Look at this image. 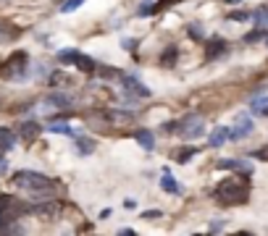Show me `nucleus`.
<instances>
[{
    "label": "nucleus",
    "mask_w": 268,
    "mask_h": 236,
    "mask_svg": "<svg viewBox=\"0 0 268 236\" xmlns=\"http://www.w3.org/2000/svg\"><path fill=\"white\" fill-rule=\"evenodd\" d=\"M213 197L223 205H242L250 197V186H247V181H239V179H223L213 189Z\"/></svg>",
    "instance_id": "nucleus-1"
},
{
    "label": "nucleus",
    "mask_w": 268,
    "mask_h": 236,
    "mask_svg": "<svg viewBox=\"0 0 268 236\" xmlns=\"http://www.w3.org/2000/svg\"><path fill=\"white\" fill-rule=\"evenodd\" d=\"M21 189H29V192H53L55 184L45 176V173H37V171H18L16 179H13Z\"/></svg>",
    "instance_id": "nucleus-2"
},
{
    "label": "nucleus",
    "mask_w": 268,
    "mask_h": 236,
    "mask_svg": "<svg viewBox=\"0 0 268 236\" xmlns=\"http://www.w3.org/2000/svg\"><path fill=\"white\" fill-rule=\"evenodd\" d=\"M29 63V55L21 50V53H13L8 61L0 63V79H21V74H24V68Z\"/></svg>",
    "instance_id": "nucleus-3"
},
{
    "label": "nucleus",
    "mask_w": 268,
    "mask_h": 236,
    "mask_svg": "<svg viewBox=\"0 0 268 236\" xmlns=\"http://www.w3.org/2000/svg\"><path fill=\"white\" fill-rule=\"evenodd\" d=\"M21 210H24V207H21L13 197H8V194L0 197V228L8 226L11 221H16L21 215Z\"/></svg>",
    "instance_id": "nucleus-4"
},
{
    "label": "nucleus",
    "mask_w": 268,
    "mask_h": 236,
    "mask_svg": "<svg viewBox=\"0 0 268 236\" xmlns=\"http://www.w3.org/2000/svg\"><path fill=\"white\" fill-rule=\"evenodd\" d=\"M176 129H182L184 136H200L203 134V118L200 115H187V118H182V121L176 124Z\"/></svg>",
    "instance_id": "nucleus-5"
},
{
    "label": "nucleus",
    "mask_w": 268,
    "mask_h": 236,
    "mask_svg": "<svg viewBox=\"0 0 268 236\" xmlns=\"http://www.w3.org/2000/svg\"><path fill=\"white\" fill-rule=\"evenodd\" d=\"M29 212H34V215H40V218H55L58 215V210H61V205L58 202H53V200H42V202H37V205H29L27 207Z\"/></svg>",
    "instance_id": "nucleus-6"
},
{
    "label": "nucleus",
    "mask_w": 268,
    "mask_h": 236,
    "mask_svg": "<svg viewBox=\"0 0 268 236\" xmlns=\"http://www.w3.org/2000/svg\"><path fill=\"white\" fill-rule=\"evenodd\" d=\"M121 84H124L126 94H134V97H147V94H150V89H147L137 76H131V74H124V76H121Z\"/></svg>",
    "instance_id": "nucleus-7"
},
{
    "label": "nucleus",
    "mask_w": 268,
    "mask_h": 236,
    "mask_svg": "<svg viewBox=\"0 0 268 236\" xmlns=\"http://www.w3.org/2000/svg\"><path fill=\"white\" fill-rule=\"evenodd\" d=\"M250 131H253L250 115H239V118H237V126L229 129V139H242V136H247Z\"/></svg>",
    "instance_id": "nucleus-8"
},
{
    "label": "nucleus",
    "mask_w": 268,
    "mask_h": 236,
    "mask_svg": "<svg viewBox=\"0 0 268 236\" xmlns=\"http://www.w3.org/2000/svg\"><path fill=\"white\" fill-rule=\"evenodd\" d=\"M218 168H221V171H239V173H244V176L253 173V165H250L247 160H221Z\"/></svg>",
    "instance_id": "nucleus-9"
},
{
    "label": "nucleus",
    "mask_w": 268,
    "mask_h": 236,
    "mask_svg": "<svg viewBox=\"0 0 268 236\" xmlns=\"http://www.w3.org/2000/svg\"><path fill=\"white\" fill-rule=\"evenodd\" d=\"M16 147V136L11 129H0V152H8Z\"/></svg>",
    "instance_id": "nucleus-10"
},
{
    "label": "nucleus",
    "mask_w": 268,
    "mask_h": 236,
    "mask_svg": "<svg viewBox=\"0 0 268 236\" xmlns=\"http://www.w3.org/2000/svg\"><path fill=\"white\" fill-rule=\"evenodd\" d=\"M40 124L37 121H24V124H21L18 126V136H27V139H32V136H37L40 134Z\"/></svg>",
    "instance_id": "nucleus-11"
},
{
    "label": "nucleus",
    "mask_w": 268,
    "mask_h": 236,
    "mask_svg": "<svg viewBox=\"0 0 268 236\" xmlns=\"http://www.w3.org/2000/svg\"><path fill=\"white\" fill-rule=\"evenodd\" d=\"M223 142H229V129H226V126H218V129L210 134V147H221Z\"/></svg>",
    "instance_id": "nucleus-12"
},
{
    "label": "nucleus",
    "mask_w": 268,
    "mask_h": 236,
    "mask_svg": "<svg viewBox=\"0 0 268 236\" xmlns=\"http://www.w3.org/2000/svg\"><path fill=\"white\" fill-rule=\"evenodd\" d=\"M134 139H137V142H140V145H142L145 150H152V147H155V136H152L147 129H140L137 134H134Z\"/></svg>",
    "instance_id": "nucleus-13"
},
{
    "label": "nucleus",
    "mask_w": 268,
    "mask_h": 236,
    "mask_svg": "<svg viewBox=\"0 0 268 236\" xmlns=\"http://www.w3.org/2000/svg\"><path fill=\"white\" fill-rule=\"evenodd\" d=\"M161 189H163V192H171V194H179V192H182V189H179V184H176V179H174L171 173H163Z\"/></svg>",
    "instance_id": "nucleus-14"
},
{
    "label": "nucleus",
    "mask_w": 268,
    "mask_h": 236,
    "mask_svg": "<svg viewBox=\"0 0 268 236\" xmlns=\"http://www.w3.org/2000/svg\"><path fill=\"white\" fill-rule=\"evenodd\" d=\"M250 108H253V113H258V115H268V94H260V97H255V100L250 103Z\"/></svg>",
    "instance_id": "nucleus-15"
},
{
    "label": "nucleus",
    "mask_w": 268,
    "mask_h": 236,
    "mask_svg": "<svg viewBox=\"0 0 268 236\" xmlns=\"http://www.w3.org/2000/svg\"><path fill=\"white\" fill-rule=\"evenodd\" d=\"M74 100L69 97V94H61V92H55V94H50L48 97V105H55V108H69Z\"/></svg>",
    "instance_id": "nucleus-16"
},
{
    "label": "nucleus",
    "mask_w": 268,
    "mask_h": 236,
    "mask_svg": "<svg viewBox=\"0 0 268 236\" xmlns=\"http://www.w3.org/2000/svg\"><path fill=\"white\" fill-rule=\"evenodd\" d=\"M18 37V29L11 27V24H0V42H11Z\"/></svg>",
    "instance_id": "nucleus-17"
},
{
    "label": "nucleus",
    "mask_w": 268,
    "mask_h": 236,
    "mask_svg": "<svg viewBox=\"0 0 268 236\" xmlns=\"http://www.w3.org/2000/svg\"><path fill=\"white\" fill-rule=\"evenodd\" d=\"M223 50H226V42H223V40H210V45H208V58H218Z\"/></svg>",
    "instance_id": "nucleus-18"
},
{
    "label": "nucleus",
    "mask_w": 268,
    "mask_h": 236,
    "mask_svg": "<svg viewBox=\"0 0 268 236\" xmlns=\"http://www.w3.org/2000/svg\"><path fill=\"white\" fill-rule=\"evenodd\" d=\"M74 63H76L82 71H87V74H92V71H95V61H92V58H87V55H82V53H76Z\"/></svg>",
    "instance_id": "nucleus-19"
},
{
    "label": "nucleus",
    "mask_w": 268,
    "mask_h": 236,
    "mask_svg": "<svg viewBox=\"0 0 268 236\" xmlns=\"http://www.w3.org/2000/svg\"><path fill=\"white\" fill-rule=\"evenodd\" d=\"M76 150L82 155H89V152H95V142L92 139H84V136H76Z\"/></svg>",
    "instance_id": "nucleus-20"
},
{
    "label": "nucleus",
    "mask_w": 268,
    "mask_h": 236,
    "mask_svg": "<svg viewBox=\"0 0 268 236\" xmlns=\"http://www.w3.org/2000/svg\"><path fill=\"white\" fill-rule=\"evenodd\" d=\"M50 131H55V134H66V136H76V131H74L69 124H53Z\"/></svg>",
    "instance_id": "nucleus-21"
},
{
    "label": "nucleus",
    "mask_w": 268,
    "mask_h": 236,
    "mask_svg": "<svg viewBox=\"0 0 268 236\" xmlns=\"http://www.w3.org/2000/svg\"><path fill=\"white\" fill-rule=\"evenodd\" d=\"M192 155H197V147H184V150L176 152V160H179V163H187Z\"/></svg>",
    "instance_id": "nucleus-22"
},
{
    "label": "nucleus",
    "mask_w": 268,
    "mask_h": 236,
    "mask_svg": "<svg viewBox=\"0 0 268 236\" xmlns=\"http://www.w3.org/2000/svg\"><path fill=\"white\" fill-rule=\"evenodd\" d=\"M253 18L258 21V27H263V29H265V27H268V8L255 11V13H253Z\"/></svg>",
    "instance_id": "nucleus-23"
},
{
    "label": "nucleus",
    "mask_w": 268,
    "mask_h": 236,
    "mask_svg": "<svg viewBox=\"0 0 268 236\" xmlns=\"http://www.w3.org/2000/svg\"><path fill=\"white\" fill-rule=\"evenodd\" d=\"M79 6H84V0H66V3L61 6V11H63V13H71V11L79 8Z\"/></svg>",
    "instance_id": "nucleus-24"
},
{
    "label": "nucleus",
    "mask_w": 268,
    "mask_h": 236,
    "mask_svg": "<svg viewBox=\"0 0 268 236\" xmlns=\"http://www.w3.org/2000/svg\"><path fill=\"white\" fill-rule=\"evenodd\" d=\"M74 58H76V50H61L58 53V61L61 63H74Z\"/></svg>",
    "instance_id": "nucleus-25"
},
{
    "label": "nucleus",
    "mask_w": 268,
    "mask_h": 236,
    "mask_svg": "<svg viewBox=\"0 0 268 236\" xmlns=\"http://www.w3.org/2000/svg\"><path fill=\"white\" fill-rule=\"evenodd\" d=\"M174 61H176V47H168V50H166V55L161 58V63H163V66H171Z\"/></svg>",
    "instance_id": "nucleus-26"
},
{
    "label": "nucleus",
    "mask_w": 268,
    "mask_h": 236,
    "mask_svg": "<svg viewBox=\"0 0 268 236\" xmlns=\"http://www.w3.org/2000/svg\"><path fill=\"white\" fill-rule=\"evenodd\" d=\"M263 37H265V34H263V29H255V32H250L244 40H247V42H258V40H263Z\"/></svg>",
    "instance_id": "nucleus-27"
},
{
    "label": "nucleus",
    "mask_w": 268,
    "mask_h": 236,
    "mask_svg": "<svg viewBox=\"0 0 268 236\" xmlns=\"http://www.w3.org/2000/svg\"><path fill=\"white\" fill-rule=\"evenodd\" d=\"M229 18H234V21H247L250 13H229Z\"/></svg>",
    "instance_id": "nucleus-28"
},
{
    "label": "nucleus",
    "mask_w": 268,
    "mask_h": 236,
    "mask_svg": "<svg viewBox=\"0 0 268 236\" xmlns=\"http://www.w3.org/2000/svg\"><path fill=\"white\" fill-rule=\"evenodd\" d=\"M221 228H223V221H221V218L210 223V231H221Z\"/></svg>",
    "instance_id": "nucleus-29"
},
{
    "label": "nucleus",
    "mask_w": 268,
    "mask_h": 236,
    "mask_svg": "<svg viewBox=\"0 0 268 236\" xmlns=\"http://www.w3.org/2000/svg\"><path fill=\"white\" fill-rule=\"evenodd\" d=\"M145 218H161V210H150V212H145Z\"/></svg>",
    "instance_id": "nucleus-30"
},
{
    "label": "nucleus",
    "mask_w": 268,
    "mask_h": 236,
    "mask_svg": "<svg viewBox=\"0 0 268 236\" xmlns=\"http://www.w3.org/2000/svg\"><path fill=\"white\" fill-rule=\"evenodd\" d=\"M6 168H8V163H6V160H3V155H0V173H3V171H6Z\"/></svg>",
    "instance_id": "nucleus-31"
},
{
    "label": "nucleus",
    "mask_w": 268,
    "mask_h": 236,
    "mask_svg": "<svg viewBox=\"0 0 268 236\" xmlns=\"http://www.w3.org/2000/svg\"><path fill=\"white\" fill-rule=\"evenodd\" d=\"M226 3H239V0H226Z\"/></svg>",
    "instance_id": "nucleus-32"
},
{
    "label": "nucleus",
    "mask_w": 268,
    "mask_h": 236,
    "mask_svg": "<svg viewBox=\"0 0 268 236\" xmlns=\"http://www.w3.org/2000/svg\"><path fill=\"white\" fill-rule=\"evenodd\" d=\"M265 45H268V34H265Z\"/></svg>",
    "instance_id": "nucleus-33"
}]
</instances>
